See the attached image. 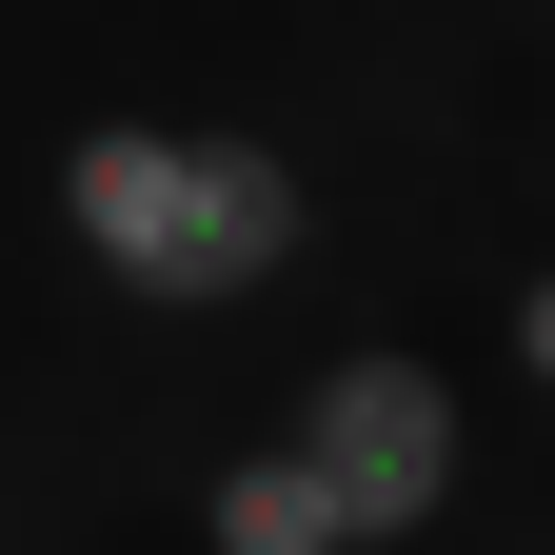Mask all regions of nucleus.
Segmentation results:
<instances>
[{
    "label": "nucleus",
    "mask_w": 555,
    "mask_h": 555,
    "mask_svg": "<svg viewBox=\"0 0 555 555\" xmlns=\"http://www.w3.org/2000/svg\"><path fill=\"white\" fill-rule=\"evenodd\" d=\"M60 238H80L119 298L219 318V298H258V278H298L318 179L278 159V139H238V119H80L60 139Z\"/></svg>",
    "instance_id": "obj_1"
},
{
    "label": "nucleus",
    "mask_w": 555,
    "mask_h": 555,
    "mask_svg": "<svg viewBox=\"0 0 555 555\" xmlns=\"http://www.w3.org/2000/svg\"><path fill=\"white\" fill-rule=\"evenodd\" d=\"M278 437L318 456V496L358 516V555L437 535V516H456V476H476V416H456V377L416 358V337H358V358H318Z\"/></svg>",
    "instance_id": "obj_2"
},
{
    "label": "nucleus",
    "mask_w": 555,
    "mask_h": 555,
    "mask_svg": "<svg viewBox=\"0 0 555 555\" xmlns=\"http://www.w3.org/2000/svg\"><path fill=\"white\" fill-rule=\"evenodd\" d=\"M198 555H358V516L318 496V456H298V437H258V456L198 476Z\"/></svg>",
    "instance_id": "obj_3"
},
{
    "label": "nucleus",
    "mask_w": 555,
    "mask_h": 555,
    "mask_svg": "<svg viewBox=\"0 0 555 555\" xmlns=\"http://www.w3.org/2000/svg\"><path fill=\"white\" fill-rule=\"evenodd\" d=\"M516 377H535V397H555V258H535V278H516Z\"/></svg>",
    "instance_id": "obj_4"
}]
</instances>
